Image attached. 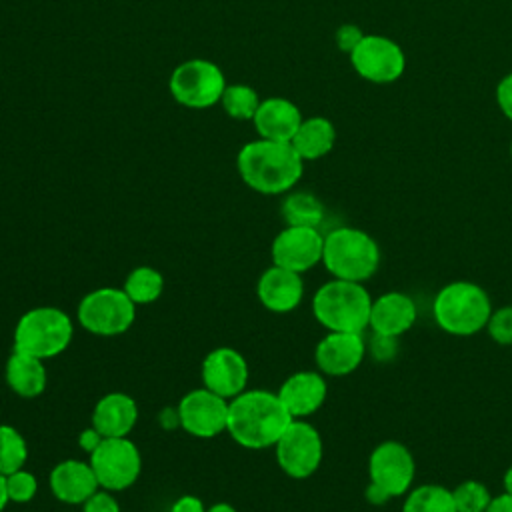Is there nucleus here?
Wrapping results in <instances>:
<instances>
[{
	"instance_id": "423d86ee",
	"label": "nucleus",
	"mask_w": 512,
	"mask_h": 512,
	"mask_svg": "<svg viewBox=\"0 0 512 512\" xmlns=\"http://www.w3.org/2000/svg\"><path fill=\"white\" fill-rule=\"evenodd\" d=\"M74 338V322L56 306H36L24 312L14 326V350L40 360L62 354Z\"/></svg>"
},
{
	"instance_id": "473e14b6",
	"label": "nucleus",
	"mask_w": 512,
	"mask_h": 512,
	"mask_svg": "<svg viewBox=\"0 0 512 512\" xmlns=\"http://www.w3.org/2000/svg\"><path fill=\"white\" fill-rule=\"evenodd\" d=\"M370 356L376 360V362H388L396 356L398 352V338L394 336H382V334H374L372 332V338H370V344H366Z\"/></svg>"
},
{
	"instance_id": "4468645a",
	"label": "nucleus",
	"mask_w": 512,
	"mask_h": 512,
	"mask_svg": "<svg viewBox=\"0 0 512 512\" xmlns=\"http://www.w3.org/2000/svg\"><path fill=\"white\" fill-rule=\"evenodd\" d=\"M322 252L324 234L312 226H286L274 236L270 246L272 264L298 274L322 264Z\"/></svg>"
},
{
	"instance_id": "37998d69",
	"label": "nucleus",
	"mask_w": 512,
	"mask_h": 512,
	"mask_svg": "<svg viewBox=\"0 0 512 512\" xmlns=\"http://www.w3.org/2000/svg\"><path fill=\"white\" fill-rule=\"evenodd\" d=\"M510 156H512V144H510Z\"/></svg>"
},
{
	"instance_id": "a211bd4d",
	"label": "nucleus",
	"mask_w": 512,
	"mask_h": 512,
	"mask_svg": "<svg viewBox=\"0 0 512 512\" xmlns=\"http://www.w3.org/2000/svg\"><path fill=\"white\" fill-rule=\"evenodd\" d=\"M418 320V306L414 298L400 290L384 292L372 298L368 328L374 334L400 338Z\"/></svg>"
},
{
	"instance_id": "ea45409f",
	"label": "nucleus",
	"mask_w": 512,
	"mask_h": 512,
	"mask_svg": "<svg viewBox=\"0 0 512 512\" xmlns=\"http://www.w3.org/2000/svg\"><path fill=\"white\" fill-rule=\"evenodd\" d=\"M10 498H8V488H6V476L0 474V512L8 506Z\"/></svg>"
},
{
	"instance_id": "72a5a7b5",
	"label": "nucleus",
	"mask_w": 512,
	"mask_h": 512,
	"mask_svg": "<svg viewBox=\"0 0 512 512\" xmlns=\"http://www.w3.org/2000/svg\"><path fill=\"white\" fill-rule=\"evenodd\" d=\"M80 506H82V512H120V504L114 498V492L106 488H98Z\"/></svg>"
},
{
	"instance_id": "c9c22d12",
	"label": "nucleus",
	"mask_w": 512,
	"mask_h": 512,
	"mask_svg": "<svg viewBox=\"0 0 512 512\" xmlns=\"http://www.w3.org/2000/svg\"><path fill=\"white\" fill-rule=\"evenodd\" d=\"M496 102L502 110V114L512 120V72L506 74L498 86H496Z\"/></svg>"
},
{
	"instance_id": "79ce46f5",
	"label": "nucleus",
	"mask_w": 512,
	"mask_h": 512,
	"mask_svg": "<svg viewBox=\"0 0 512 512\" xmlns=\"http://www.w3.org/2000/svg\"><path fill=\"white\" fill-rule=\"evenodd\" d=\"M502 486H504V492L512 494V466H508V470L504 472V478H502Z\"/></svg>"
},
{
	"instance_id": "c85d7f7f",
	"label": "nucleus",
	"mask_w": 512,
	"mask_h": 512,
	"mask_svg": "<svg viewBox=\"0 0 512 512\" xmlns=\"http://www.w3.org/2000/svg\"><path fill=\"white\" fill-rule=\"evenodd\" d=\"M220 102H222L224 112L230 118H234V120H252L262 100L258 98L254 88H250L246 84H232V86L224 88Z\"/></svg>"
},
{
	"instance_id": "6ab92c4d",
	"label": "nucleus",
	"mask_w": 512,
	"mask_h": 512,
	"mask_svg": "<svg viewBox=\"0 0 512 512\" xmlns=\"http://www.w3.org/2000/svg\"><path fill=\"white\" fill-rule=\"evenodd\" d=\"M256 296L266 310L274 314H288L296 310L304 298L302 274L272 264L260 274L256 282Z\"/></svg>"
},
{
	"instance_id": "2eb2a0df",
	"label": "nucleus",
	"mask_w": 512,
	"mask_h": 512,
	"mask_svg": "<svg viewBox=\"0 0 512 512\" xmlns=\"http://www.w3.org/2000/svg\"><path fill=\"white\" fill-rule=\"evenodd\" d=\"M200 374L204 388L216 392L226 400H232L248 388L250 366L236 348L218 346L204 356Z\"/></svg>"
},
{
	"instance_id": "ddd939ff",
	"label": "nucleus",
	"mask_w": 512,
	"mask_h": 512,
	"mask_svg": "<svg viewBox=\"0 0 512 512\" xmlns=\"http://www.w3.org/2000/svg\"><path fill=\"white\" fill-rule=\"evenodd\" d=\"M230 400L200 386L186 392L176 410L180 428L194 438H214L226 432Z\"/></svg>"
},
{
	"instance_id": "c756f323",
	"label": "nucleus",
	"mask_w": 512,
	"mask_h": 512,
	"mask_svg": "<svg viewBox=\"0 0 512 512\" xmlns=\"http://www.w3.org/2000/svg\"><path fill=\"white\" fill-rule=\"evenodd\" d=\"M454 504L458 512H484L492 500V494L484 482L464 480L452 488Z\"/></svg>"
},
{
	"instance_id": "f8f14e48",
	"label": "nucleus",
	"mask_w": 512,
	"mask_h": 512,
	"mask_svg": "<svg viewBox=\"0 0 512 512\" xmlns=\"http://www.w3.org/2000/svg\"><path fill=\"white\" fill-rule=\"evenodd\" d=\"M350 62L358 76L374 84L396 82L406 68L402 48L394 40L380 34H366L350 52Z\"/></svg>"
},
{
	"instance_id": "7c9ffc66",
	"label": "nucleus",
	"mask_w": 512,
	"mask_h": 512,
	"mask_svg": "<svg viewBox=\"0 0 512 512\" xmlns=\"http://www.w3.org/2000/svg\"><path fill=\"white\" fill-rule=\"evenodd\" d=\"M6 488L10 502L28 504L38 492V478L30 470L20 468L6 476Z\"/></svg>"
},
{
	"instance_id": "f257e3e1",
	"label": "nucleus",
	"mask_w": 512,
	"mask_h": 512,
	"mask_svg": "<svg viewBox=\"0 0 512 512\" xmlns=\"http://www.w3.org/2000/svg\"><path fill=\"white\" fill-rule=\"evenodd\" d=\"M292 420L278 392L246 388L228 404L226 432L242 448L264 450L274 448Z\"/></svg>"
},
{
	"instance_id": "e433bc0d",
	"label": "nucleus",
	"mask_w": 512,
	"mask_h": 512,
	"mask_svg": "<svg viewBox=\"0 0 512 512\" xmlns=\"http://www.w3.org/2000/svg\"><path fill=\"white\" fill-rule=\"evenodd\" d=\"M170 512H206V506H204L202 498H198L194 494H184L172 502Z\"/></svg>"
},
{
	"instance_id": "412c9836",
	"label": "nucleus",
	"mask_w": 512,
	"mask_h": 512,
	"mask_svg": "<svg viewBox=\"0 0 512 512\" xmlns=\"http://www.w3.org/2000/svg\"><path fill=\"white\" fill-rule=\"evenodd\" d=\"M138 422V404L126 392H108L92 408L90 424L104 438L128 436Z\"/></svg>"
},
{
	"instance_id": "f03ea898",
	"label": "nucleus",
	"mask_w": 512,
	"mask_h": 512,
	"mask_svg": "<svg viewBox=\"0 0 512 512\" xmlns=\"http://www.w3.org/2000/svg\"><path fill=\"white\" fill-rule=\"evenodd\" d=\"M236 166L248 188L268 196L292 190L304 172V160L290 142L266 138L244 144Z\"/></svg>"
},
{
	"instance_id": "f704fd0d",
	"label": "nucleus",
	"mask_w": 512,
	"mask_h": 512,
	"mask_svg": "<svg viewBox=\"0 0 512 512\" xmlns=\"http://www.w3.org/2000/svg\"><path fill=\"white\" fill-rule=\"evenodd\" d=\"M366 34L356 24H344L336 30V44L342 52H352Z\"/></svg>"
},
{
	"instance_id": "f3484780",
	"label": "nucleus",
	"mask_w": 512,
	"mask_h": 512,
	"mask_svg": "<svg viewBox=\"0 0 512 512\" xmlns=\"http://www.w3.org/2000/svg\"><path fill=\"white\" fill-rule=\"evenodd\" d=\"M278 396L294 420H306L326 402V376L320 370H298L280 384Z\"/></svg>"
},
{
	"instance_id": "7ed1b4c3",
	"label": "nucleus",
	"mask_w": 512,
	"mask_h": 512,
	"mask_svg": "<svg viewBox=\"0 0 512 512\" xmlns=\"http://www.w3.org/2000/svg\"><path fill=\"white\" fill-rule=\"evenodd\" d=\"M372 296L362 282L332 278L312 296V314L326 332L364 334L370 322Z\"/></svg>"
},
{
	"instance_id": "bb28decb",
	"label": "nucleus",
	"mask_w": 512,
	"mask_h": 512,
	"mask_svg": "<svg viewBox=\"0 0 512 512\" xmlns=\"http://www.w3.org/2000/svg\"><path fill=\"white\" fill-rule=\"evenodd\" d=\"M282 216L286 220V226L318 228L324 220V206L310 192H292L282 202Z\"/></svg>"
},
{
	"instance_id": "9d476101",
	"label": "nucleus",
	"mask_w": 512,
	"mask_h": 512,
	"mask_svg": "<svg viewBox=\"0 0 512 512\" xmlns=\"http://www.w3.org/2000/svg\"><path fill=\"white\" fill-rule=\"evenodd\" d=\"M88 462L98 478L100 488L122 492L130 488L142 472V456L138 446L128 438H104L102 444L88 456Z\"/></svg>"
},
{
	"instance_id": "9b49d317",
	"label": "nucleus",
	"mask_w": 512,
	"mask_h": 512,
	"mask_svg": "<svg viewBox=\"0 0 512 512\" xmlns=\"http://www.w3.org/2000/svg\"><path fill=\"white\" fill-rule=\"evenodd\" d=\"M416 460L408 446L398 440L380 442L368 456V484L376 486L388 500L406 496L414 486Z\"/></svg>"
},
{
	"instance_id": "aec40b11",
	"label": "nucleus",
	"mask_w": 512,
	"mask_h": 512,
	"mask_svg": "<svg viewBox=\"0 0 512 512\" xmlns=\"http://www.w3.org/2000/svg\"><path fill=\"white\" fill-rule=\"evenodd\" d=\"M48 488L62 504H82L98 488V478L88 460L66 458L58 462L48 476Z\"/></svg>"
},
{
	"instance_id": "dca6fc26",
	"label": "nucleus",
	"mask_w": 512,
	"mask_h": 512,
	"mask_svg": "<svg viewBox=\"0 0 512 512\" xmlns=\"http://www.w3.org/2000/svg\"><path fill=\"white\" fill-rule=\"evenodd\" d=\"M366 340L358 332H326L314 348L316 368L324 376H348L366 358Z\"/></svg>"
},
{
	"instance_id": "a878e982",
	"label": "nucleus",
	"mask_w": 512,
	"mask_h": 512,
	"mask_svg": "<svg viewBox=\"0 0 512 512\" xmlns=\"http://www.w3.org/2000/svg\"><path fill=\"white\" fill-rule=\"evenodd\" d=\"M122 290L136 306L156 302L164 292V276L152 266H136L128 272Z\"/></svg>"
},
{
	"instance_id": "0eeeda50",
	"label": "nucleus",
	"mask_w": 512,
	"mask_h": 512,
	"mask_svg": "<svg viewBox=\"0 0 512 512\" xmlns=\"http://www.w3.org/2000/svg\"><path fill=\"white\" fill-rule=\"evenodd\" d=\"M78 324L94 336H120L136 320V304L122 288L102 286L84 294L76 306Z\"/></svg>"
},
{
	"instance_id": "4c0bfd02",
	"label": "nucleus",
	"mask_w": 512,
	"mask_h": 512,
	"mask_svg": "<svg viewBox=\"0 0 512 512\" xmlns=\"http://www.w3.org/2000/svg\"><path fill=\"white\" fill-rule=\"evenodd\" d=\"M102 440H104V436L90 424L88 428H84L80 434H78V446L90 456L100 444H102Z\"/></svg>"
},
{
	"instance_id": "a19ab883",
	"label": "nucleus",
	"mask_w": 512,
	"mask_h": 512,
	"mask_svg": "<svg viewBox=\"0 0 512 512\" xmlns=\"http://www.w3.org/2000/svg\"><path fill=\"white\" fill-rule=\"evenodd\" d=\"M206 512H238V510L232 504H228V502H216V504L208 506Z\"/></svg>"
},
{
	"instance_id": "1a4fd4ad",
	"label": "nucleus",
	"mask_w": 512,
	"mask_h": 512,
	"mask_svg": "<svg viewBox=\"0 0 512 512\" xmlns=\"http://www.w3.org/2000/svg\"><path fill=\"white\" fill-rule=\"evenodd\" d=\"M274 454L286 476L294 480L310 478L322 464V436L308 420H292L274 444Z\"/></svg>"
},
{
	"instance_id": "cd10ccee",
	"label": "nucleus",
	"mask_w": 512,
	"mask_h": 512,
	"mask_svg": "<svg viewBox=\"0 0 512 512\" xmlns=\"http://www.w3.org/2000/svg\"><path fill=\"white\" fill-rule=\"evenodd\" d=\"M28 460V444L18 428L0 424V474L8 476L24 468Z\"/></svg>"
},
{
	"instance_id": "6e6552de",
	"label": "nucleus",
	"mask_w": 512,
	"mask_h": 512,
	"mask_svg": "<svg viewBox=\"0 0 512 512\" xmlns=\"http://www.w3.org/2000/svg\"><path fill=\"white\" fill-rule=\"evenodd\" d=\"M168 86L178 104L186 108H208L220 102L226 80L218 64L194 58L174 68Z\"/></svg>"
},
{
	"instance_id": "20e7f679",
	"label": "nucleus",
	"mask_w": 512,
	"mask_h": 512,
	"mask_svg": "<svg viewBox=\"0 0 512 512\" xmlns=\"http://www.w3.org/2000/svg\"><path fill=\"white\" fill-rule=\"evenodd\" d=\"M492 310L488 292L470 280L448 282L432 300V316L438 328L450 336L478 334L486 328Z\"/></svg>"
},
{
	"instance_id": "39448f33",
	"label": "nucleus",
	"mask_w": 512,
	"mask_h": 512,
	"mask_svg": "<svg viewBox=\"0 0 512 512\" xmlns=\"http://www.w3.org/2000/svg\"><path fill=\"white\" fill-rule=\"evenodd\" d=\"M380 246L364 230L352 226H338L324 234L322 264L332 278L366 282L380 268Z\"/></svg>"
},
{
	"instance_id": "2f4dec72",
	"label": "nucleus",
	"mask_w": 512,
	"mask_h": 512,
	"mask_svg": "<svg viewBox=\"0 0 512 512\" xmlns=\"http://www.w3.org/2000/svg\"><path fill=\"white\" fill-rule=\"evenodd\" d=\"M484 330L496 344L512 346V304L492 310Z\"/></svg>"
},
{
	"instance_id": "393cba45",
	"label": "nucleus",
	"mask_w": 512,
	"mask_h": 512,
	"mask_svg": "<svg viewBox=\"0 0 512 512\" xmlns=\"http://www.w3.org/2000/svg\"><path fill=\"white\" fill-rule=\"evenodd\" d=\"M402 512H458L452 490L442 484L412 486L402 502Z\"/></svg>"
},
{
	"instance_id": "58836bf2",
	"label": "nucleus",
	"mask_w": 512,
	"mask_h": 512,
	"mask_svg": "<svg viewBox=\"0 0 512 512\" xmlns=\"http://www.w3.org/2000/svg\"><path fill=\"white\" fill-rule=\"evenodd\" d=\"M484 512H512V494L502 492L498 496H492V500Z\"/></svg>"
},
{
	"instance_id": "b1692460",
	"label": "nucleus",
	"mask_w": 512,
	"mask_h": 512,
	"mask_svg": "<svg viewBox=\"0 0 512 512\" xmlns=\"http://www.w3.org/2000/svg\"><path fill=\"white\" fill-rule=\"evenodd\" d=\"M336 142V130L334 124L328 118L312 116L308 120H302L300 128L296 130L290 144L300 154L302 160H318L326 156Z\"/></svg>"
},
{
	"instance_id": "4be33fe9",
	"label": "nucleus",
	"mask_w": 512,
	"mask_h": 512,
	"mask_svg": "<svg viewBox=\"0 0 512 512\" xmlns=\"http://www.w3.org/2000/svg\"><path fill=\"white\" fill-rule=\"evenodd\" d=\"M252 120L260 138L290 142L304 118L294 102L288 98L272 96L260 102Z\"/></svg>"
},
{
	"instance_id": "5701e85b",
	"label": "nucleus",
	"mask_w": 512,
	"mask_h": 512,
	"mask_svg": "<svg viewBox=\"0 0 512 512\" xmlns=\"http://www.w3.org/2000/svg\"><path fill=\"white\" fill-rule=\"evenodd\" d=\"M4 378L8 388L20 398H38L48 384V374L44 360L24 354L12 348V354L6 360Z\"/></svg>"
}]
</instances>
